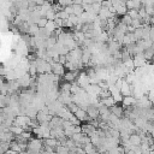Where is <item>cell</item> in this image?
Instances as JSON below:
<instances>
[{
  "label": "cell",
  "mask_w": 154,
  "mask_h": 154,
  "mask_svg": "<svg viewBox=\"0 0 154 154\" xmlns=\"http://www.w3.org/2000/svg\"><path fill=\"white\" fill-rule=\"evenodd\" d=\"M43 148V141L38 140V138H31L28 141V148L26 150L30 154H36L38 152H41Z\"/></svg>",
  "instance_id": "obj_1"
},
{
  "label": "cell",
  "mask_w": 154,
  "mask_h": 154,
  "mask_svg": "<svg viewBox=\"0 0 154 154\" xmlns=\"http://www.w3.org/2000/svg\"><path fill=\"white\" fill-rule=\"evenodd\" d=\"M132 63H134V67L136 69V67H142L147 63V60L143 58V53H140L132 57Z\"/></svg>",
  "instance_id": "obj_2"
},
{
  "label": "cell",
  "mask_w": 154,
  "mask_h": 154,
  "mask_svg": "<svg viewBox=\"0 0 154 154\" xmlns=\"http://www.w3.org/2000/svg\"><path fill=\"white\" fill-rule=\"evenodd\" d=\"M30 78H31L30 75L26 72L24 76H22L20 78H18V79H16V81L18 82V84H19L20 88H24V89H25V88H28V87L30 85Z\"/></svg>",
  "instance_id": "obj_3"
},
{
  "label": "cell",
  "mask_w": 154,
  "mask_h": 154,
  "mask_svg": "<svg viewBox=\"0 0 154 154\" xmlns=\"http://www.w3.org/2000/svg\"><path fill=\"white\" fill-rule=\"evenodd\" d=\"M120 45L118 43V42H116V41H109V42H107V51H108V53L112 55V54H114L116 52H119L120 51Z\"/></svg>",
  "instance_id": "obj_4"
},
{
  "label": "cell",
  "mask_w": 154,
  "mask_h": 154,
  "mask_svg": "<svg viewBox=\"0 0 154 154\" xmlns=\"http://www.w3.org/2000/svg\"><path fill=\"white\" fill-rule=\"evenodd\" d=\"M122 103L124 106V108H129V107H134L135 103H136V99L131 95L129 96H123V100H122Z\"/></svg>",
  "instance_id": "obj_5"
},
{
  "label": "cell",
  "mask_w": 154,
  "mask_h": 154,
  "mask_svg": "<svg viewBox=\"0 0 154 154\" xmlns=\"http://www.w3.org/2000/svg\"><path fill=\"white\" fill-rule=\"evenodd\" d=\"M78 73H79L78 70H75V71H67L66 73H64V79H65V82H67V83H72V82H75V79H76V77L78 76Z\"/></svg>",
  "instance_id": "obj_6"
},
{
  "label": "cell",
  "mask_w": 154,
  "mask_h": 154,
  "mask_svg": "<svg viewBox=\"0 0 154 154\" xmlns=\"http://www.w3.org/2000/svg\"><path fill=\"white\" fill-rule=\"evenodd\" d=\"M131 84H128L125 81H123V84H122V87H120V89H119V93H120V95L122 96H129V95H131L132 93H131Z\"/></svg>",
  "instance_id": "obj_7"
},
{
  "label": "cell",
  "mask_w": 154,
  "mask_h": 154,
  "mask_svg": "<svg viewBox=\"0 0 154 154\" xmlns=\"http://www.w3.org/2000/svg\"><path fill=\"white\" fill-rule=\"evenodd\" d=\"M87 116L91 119V120H95L96 118H99V111H97V108L95 107V106H93V105H89V107L87 108Z\"/></svg>",
  "instance_id": "obj_8"
},
{
  "label": "cell",
  "mask_w": 154,
  "mask_h": 154,
  "mask_svg": "<svg viewBox=\"0 0 154 154\" xmlns=\"http://www.w3.org/2000/svg\"><path fill=\"white\" fill-rule=\"evenodd\" d=\"M51 67H52V73L55 75V76H63V75L65 73V69H64V66L60 65L59 63L53 64Z\"/></svg>",
  "instance_id": "obj_9"
},
{
  "label": "cell",
  "mask_w": 154,
  "mask_h": 154,
  "mask_svg": "<svg viewBox=\"0 0 154 154\" xmlns=\"http://www.w3.org/2000/svg\"><path fill=\"white\" fill-rule=\"evenodd\" d=\"M128 141L130 142V144H131V146H135V147H138V146L141 144V142H142L141 137H140L137 134H131V135L129 136Z\"/></svg>",
  "instance_id": "obj_10"
},
{
  "label": "cell",
  "mask_w": 154,
  "mask_h": 154,
  "mask_svg": "<svg viewBox=\"0 0 154 154\" xmlns=\"http://www.w3.org/2000/svg\"><path fill=\"white\" fill-rule=\"evenodd\" d=\"M43 141V146H47V147H51V148H55L57 146H60V143H59V141L57 140V138H47V140H42Z\"/></svg>",
  "instance_id": "obj_11"
},
{
  "label": "cell",
  "mask_w": 154,
  "mask_h": 154,
  "mask_svg": "<svg viewBox=\"0 0 154 154\" xmlns=\"http://www.w3.org/2000/svg\"><path fill=\"white\" fill-rule=\"evenodd\" d=\"M109 112H111L112 114H114L116 117L122 118L123 112H124V108H123V107H119V106H113V107L109 108Z\"/></svg>",
  "instance_id": "obj_12"
},
{
  "label": "cell",
  "mask_w": 154,
  "mask_h": 154,
  "mask_svg": "<svg viewBox=\"0 0 154 154\" xmlns=\"http://www.w3.org/2000/svg\"><path fill=\"white\" fill-rule=\"evenodd\" d=\"M8 132H11L13 136H14V135H16V136H19V135L23 132V129L19 128V126H14V125H12V126H10Z\"/></svg>",
  "instance_id": "obj_13"
},
{
  "label": "cell",
  "mask_w": 154,
  "mask_h": 154,
  "mask_svg": "<svg viewBox=\"0 0 154 154\" xmlns=\"http://www.w3.org/2000/svg\"><path fill=\"white\" fill-rule=\"evenodd\" d=\"M72 10H73V14L77 16V17H79L84 12L82 5H75V4H72Z\"/></svg>",
  "instance_id": "obj_14"
},
{
  "label": "cell",
  "mask_w": 154,
  "mask_h": 154,
  "mask_svg": "<svg viewBox=\"0 0 154 154\" xmlns=\"http://www.w3.org/2000/svg\"><path fill=\"white\" fill-rule=\"evenodd\" d=\"M38 26L36 24H31L29 25V30H28V35H31V36H35L37 32H38Z\"/></svg>",
  "instance_id": "obj_15"
},
{
  "label": "cell",
  "mask_w": 154,
  "mask_h": 154,
  "mask_svg": "<svg viewBox=\"0 0 154 154\" xmlns=\"http://www.w3.org/2000/svg\"><path fill=\"white\" fill-rule=\"evenodd\" d=\"M70 87H71V83L64 82L63 84H60V88H59V93H70Z\"/></svg>",
  "instance_id": "obj_16"
},
{
  "label": "cell",
  "mask_w": 154,
  "mask_h": 154,
  "mask_svg": "<svg viewBox=\"0 0 154 154\" xmlns=\"http://www.w3.org/2000/svg\"><path fill=\"white\" fill-rule=\"evenodd\" d=\"M55 153L57 154H69V149L65 146H57L55 147Z\"/></svg>",
  "instance_id": "obj_17"
},
{
  "label": "cell",
  "mask_w": 154,
  "mask_h": 154,
  "mask_svg": "<svg viewBox=\"0 0 154 154\" xmlns=\"http://www.w3.org/2000/svg\"><path fill=\"white\" fill-rule=\"evenodd\" d=\"M10 149H11V150H13V152H16L17 154L20 152V147H19V144H18L16 141L10 142Z\"/></svg>",
  "instance_id": "obj_18"
},
{
  "label": "cell",
  "mask_w": 154,
  "mask_h": 154,
  "mask_svg": "<svg viewBox=\"0 0 154 154\" xmlns=\"http://www.w3.org/2000/svg\"><path fill=\"white\" fill-rule=\"evenodd\" d=\"M131 20H132V19H131V18H130V17H129L128 14H124V16L122 17V19H120L119 22H120V23H123L124 25H126V26H129V25L131 24Z\"/></svg>",
  "instance_id": "obj_19"
},
{
  "label": "cell",
  "mask_w": 154,
  "mask_h": 154,
  "mask_svg": "<svg viewBox=\"0 0 154 154\" xmlns=\"http://www.w3.org/2000/svg\"><path fill=\"white\" fill-rule=\"evenodd\" d=\"M55 12L51 8L49 11H47V13H46V16H45V18L47 19V20H54V18H55Z\"/></svg>",
  "instance_id": "obj_20"
},
{
  "label": "cell",
  "mask_w": 154,
  "mask_h": 154,
  "mask_svg": "<svg viewBox=\"0 0 154 154\" xmlns=\"http://www.w3.org/2000/svg\"><path fill=\"white\" fill-rule=\"evenodd\" d=\"M126 14L131 18V19H137L138 18V14H137V10H128Z\"/></svg>",
  "instance_id": "obj_21"
},
{
  "label": "cell",
  "mask_w": 154,
  "mask_h": 154,
  "mask_svg": "<svg viewBox=\"0 0 154 154\" xmlns=\"http://www.w3.org/2000/svg\"><path fill=\"white\" fill-rule=\"evenodd\" d=\"M67 20L75 26V25H77L78 24V17L77 16H75V14H71V16H69V18H67Z\"/></svg>",
  "instance_id": "obj_22"
},
{
  "label": "cell",
  "mask_w": 154,
  "mask_h": 154,
  "mask_svg": "<svg viewBox=\"0 0 154 154\" xmlns=\"http://www.w3.org/2000/svg\"><path fill=\"white\" fill-rule=\"evenodd\" d=\"M130 25H131L134 29H138V28H141V26H142V23H141V20L137 18V19H132Z\"/></svg>",
  "instance_id": "obj_23"
},
{
  "label": "cell",
  "mask_w": 154,
  "mask_h": 154,
  "mask_svg": "<svg viewBox=\"0 0 154 154\" xmlns=\"http://www.w3.org/2000/svg\"><path fill=\"white\" fill-rule=\"evenodd\" d=\"M67 109H69V111H70L72 114H75V113L77 112V109H78V106L71 102V103H69V105H67Z\"/></svg>",
  "instance_id": "obj_24"
},
{
  "label": "cell",
  "mask_w": 154,
  "mask_h": 154,
  "mask_svg": "<svg viewBox=\"0 0 154 154\" xmlns=\"http://www.w3.org/2000/svg\"><path fill=\"white\" fill-rule=\"evenodd\" d=\"M19 136H20L23 140H25V141H29V140L32 138V137H31V132H29V131H23Z\"/></svg>",
  "instance_id": "obj_25"
},
{
  "label": "cell",
  "mask_w": 154,
  "mask_h": 154,
  "mask_svg": "<svg viewBox=\"0 0 154 154\" xmlns=\"http://www.w3.org/2000/svg\"><path fill=\"white\" fill-rule=\"evenodd\" d=\"M47 22H48V20H47L46 18H40L36 25H37V26H38L40 29H43V28L46 26V24H47Z\"/></svg>",
  "instance_id": "obj_26"
},
{
  "label": "cell",
  "mask_w": 154,
  "mask_h": 154,
  "mask_svg": "<svg viewBox=\"0 0 154 154\" xmlns=\"http://www.w3.org/2000/svg\"><path fill=\"white\" fill-rule=\"evenodd\" d=\"M108 96H111V94H109L108 90H101L100 94L97 95V97H100L101 100H102V99H106V97H108Z\"/></svg>",
  "instance_id": "obj_27"
},
{
  "label": "cell",
  "mask_w": 154,
  "mask_h": 154,
  "mask_svg": "<svg viewBox=\"0 0 154 154\" xmlns=\"http://www.w3.org/2000/svg\"><path fill=\"white\" fill-rule=\"evenodd\" d=\"M69 122H70L72 125H81V122H79V120H78L73 114H71V117L69 118Z\"/></svg>",
  "instance_id": "obj_28"
},
{
  "label": "cell",
  "mask_w": 154,
  "mask_h": 154,
  "mask_svg": "<svg viewBox=\"0 0 154 154\" xmlns=\"http://www.w3.org/2000/svg\"><path fill=\"white\" fill-rule=\"evenodd\" d=\"M141 7V1L140 0H134L132 1V10H138Z\"/></svg>",
  "instance_id": "obj_29"
},
{
  "label": "cell",
  "mask_w": 154,
  "mask_h": 154,
  "mask_svg": "<svg viewBox=\"0 0 154 154\" xmlns=\"http://www.w3.org/2000/svg\"><path fill=\"white\" fill-rule=\"evenodd\" d=\"M63 11H65L69 16H71V14H73V10H72V5H70V6H66V7H64L63 8Z\"/></svg>",
  "instance_id": "obj_30"
},
{
  "label": "cell",
  "mask_w": 154,
  "mask_h": 154,
  "mask_svg": "<svg viewBox=\"0 0 154 154\" xmlns=\"http://www.w3.org/2000/svg\"><path fill=\"white\" fill-rule=\"evenodd\" d=\"M123 81H124V78H118V79L116 81V83H114V87H116L117 89H120V87H122V84H123Z\"/></svg>",
  "instance_id": "obj_31"
},
{
  "label": "cell",
  "mask_w": 154,
  "mask_h": 154,
  "mask_svg": "<svg viewBox=\"0 0 154 154\" xmlns=\"http://www.w3.org/2000/svg\"><path fill=\"white\" fill-rule=\"evenodd\" d=\"M113 97V100H114V102L117 103V102H122V100H123V96L120 95V94H118V95H114V96H112Z\"/></svg>",
  "instance_id": "obj_32"
},
{
  "label": "cell",
  "mask_w": 154,
  "mask_h": 154,
  "mask_svg": "<svg viewBox=\"0 0 154 154\" xmlns=\"http://www.w3.org/2000/svg\"><path fill=\"white\" fill-rule=\"evenodd\" d=\"M81 132H82L81 125H75L73 126V134H81Z\"/></svg>",
  "instance_id": "obj_33"
},
{
  "label": "cell",
  "mask_w": 154,
  "mask_h": 154,
  "mask_svg": "<svg viewBox=\"0 0 154 154\" xmlns=\"http://www.w3.org/2000/svg\"><path fill=\"white\" fill-rule=\"evenodd\" d=\"M4 120H5V118H4L2 113H0V124H2V123H4Z\"/></svg>",
  "instance_id": "obj_34"
},
{
  "label": "cell",
  "mask_w": 154,
  "mask_h": 154,
  "mask_svg": "<svg viewBox=\"0 0 154 154\" xmlns=\"http://www.w3.org/2000/svg\"><path fill=\"white\" fill-rule=\"evenodd\" d=\"M18 154H30V153H29L28 150H22V152H19Z\"/></svg>",
  "instance_id": "obj_35"
}]
</instances>
